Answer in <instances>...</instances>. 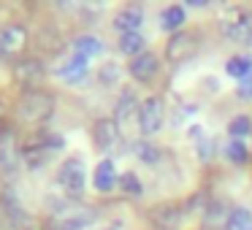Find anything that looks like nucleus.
I'll use <instances>...</instances> for the list:
<instances>
[{"instance_id": "nucleus-19", "label": "nucleus", "mask_w": 252, "mask_h": 230, "mask_svg": "<svg viewBox=\"0 0 252 230\" xmlns=\"http://www.w3.org/2000/svg\"><path fill=\"white\" fill-rule=\"evenodd\" d=\"M225 73L233 79H247L252 76V57L250 55H236L225 62Z\"/></svg>"}, {"instance_id": "nucleus-24", "label": "nucleus", "mask_w": 252, "mask_h": 230, "mask_svg": "<svg viewBox=\"0 0 252 230\" xmlns=\"http://www.w3.org/2000/svg\"><path fill=\"white\" fill-rule=\"evenodd\" d=\"M228 133H230V138H244V136H250L252 133V119L247 114H239V116H233V119L228 122Z\"/></svg>"}, {"instance_id": "nucleus-4", "label": "nucleus", "mask_w": 252, "mask_h": 230, "mask_svg": "<svg viewBox=\"0 0 252 230\" xmlns=\"http://www.w3.org/2000/svg\"><path fill=\"white\" fill-rule=\"evenodd\" d=\"M198 35L195 33H187V30H179V33H174L168 38V44H165V57H168L174 65H182V62H187L190 57L198 55Z\"/></svg>"}, {"instance_id": "nucleus-25", "label": "nucleus", "mask_w": 252, "mask_h": 230, "mask_svg": "<svg viewBox=\"0 0 252 230\" xmlns=\"http://www.w3.org/2000/svg\"><path fill=\"white\" fill-rule=\"evenodd\" d=\"M133 152H136V157L141 160V163H147V165L160 163V149H158V146H152V144H147V141L133 144Z\"/></svg>"}, {"instance_id": "nucleus-26", "label": "nucleus", "mask_w": 252, "mask_h": 230, "mask_svg": "<svg viewBox=\"0 0 252 230\" xmlns=\"http://www.w3.org/2000/svg\"><path fill=\"white\" fill-rule=\"evenodd\" d=\"M120 187H122V192H127V195H141V190H144L141 181H138V176L130 173V171L120 176Z\"/></svg>"}, {"instance_id": "nucleus-31", "label": "nucleus", "mask_w": 252, "mask_h": 230, "mask_svg": "<svg viewBox=\"0 0 252 230\" xmlns=\"http://www.w3.org/2000/svg\"><path fill=\"white\" fill-rule=\"evenodd\" d=\"M106 230H117V228H106Z\"/></svg>"}, {"instance_id": "nucleus-21", "label": "nucleus", "mask_w": 252, "mask_h": 230, "mask_svg": "<svg viewBox=\"0 0 252 230\" xmlns=\"http://www.w3.org/2000/svg\"><path fill=\"white\" fill-rule=\"evenodd\" d=\"M144 46H147V41H144L141 33H127V35H120V52L127 57H133L136 60L138 55H144Z\"/></svg>"}, {"instance_id": "nucleus-20", "label": "nucleus", "mask_w": 252, "mask_h": 230, "mask_svg": "<svg viewBox=\"0 0 252 230\" xmlns=\"http://www.w3.org/2000/svg\"><path fill=\"white\" fill-rule=\"evenodd\" d=\"M160 25H163V30H168V33H179L182 25H185V8L182 6L163 8V14H160Z\"/></svg>"}, {"instance_id": "nucleus-5", "label": "nucleus", "mask_w": 252, "mask_h": 230, "mask_svg": "<svg viewBox=\"0 0 252 230\" xmlns=\"http://www.w3.org/2000/svg\"><path fill=\"white\" fill-rule=\"evenodd\" d=\"M222 33L228 38L239 41V44H250L252 41V17L241 8H230L228 17L222 19Z\"/></svg>"}, {"instance_id": "nucleus-22", "label": "nucleus", "mask_w": 252, "mask_h": 230, "mask_svg": "<svg viewBox=\"0 0 252 230\" xmlns=\"http://www.w3.org/2000/svg\"><path fill=\"white\" fill-rule=\"evenodd\" d=\"M225 230H252V211L244 206L233 208L225 219Z\"/></svg>"}, {"instance_id": "nucleus-15", "label": "nucleus", "mask_w": 252, "mask_h": 230, "mask_svg": "<svg viewBox=\"0 0 252 230\" xmlns=\"http://www.w3.org/2000/svg\"><path fill=\"white\" fill-rule=\"evenodd\" d=\"M93 184L98 192H109L111 187L117 184V168H114V160H100L95 165V173H93Z\"/></svg>"}, {"instance_id": "nucleus-6", "label": "nucleus", "mask_w": 252, "mask_h": 230, "mask_svg": "<svg viewBox=\"0 0 252 230\" xmlns=\"http://www.w3.org/2000/svg\"><path fill=\"white\" fill-rule=\"evenodd\" d=\"M163 100L160 98H147L141 103V109H138V127H141L144 136H155V133H160V127H163Z\"/></svg>"}, {"instance_id": "nucleus-17", "label": "nucleus", "mask_w": 252, "mask_h": 230, "mask_svg": "<svg viewBox=\"0 0 252 230\" xmlns=\"http://www.w3.org/2000/svg\"><path fill=\"white\" fill-rule=\"evenodd\" d=\"M22 160V152H17V144H14V138L3 136L0 138V168L6 171V173H11L14 168H17V163Z\"/></svg>"}, {"instance_id": "nucleus-30", "label": "nucleus", "mask_w": 252, "mask_h": 230, "mask_svg": "<svg viewBox=\"0 0 252 230\" xmlns=\"http://www.w3.org/2000/svg\"><path fill=\"white\" fill-rule=\"evenodd\" d=\"M192 8H201V6H206V0H187Z\"/></svg>"}, {"instance_id": "nucleus-12", "label": "nucleus", "mask_w": 252, "mask_h": 230, "mask_svg": "<svg viewBox=\"0 0 252 230\" xmlns=\"http://www.w3.org/2000/svg\"><path fill=\"white\" fill-rule=\"evenodd\" d=\"M141 25H144V11L138 6H127L122 11H117V17H114V30H120L122 35L138 33Z\"/></svg>"}, {"instance_id": "nucleus-29", "label": "nucleus", "mask_w": 252, "mask_h": 230, "mask_svg": "<svg viewBox=\"0 0 252 230\" xmlns=\"http://www.w3.org/2000/svg\"><path fill=\"white\" fill-rule=\"evenodd\" d=\"M236 95H239L241 100H252V76L241 79V82H239V89H236Z\"/></svg>"}, {"instance_id": "nucleus-18", "label": "nucleus", "mask_w": 252, "mask_h": 230, "mask_svg": "<svg viewBox=\"0 0 252 230\" xmlns=\"http://www.w3.org/2000/svg\"><path fill=\"white\" fill-rule=\"evenodd\" d=\"M141 106H138L136 95L130 92V89H125V92L120 95V100H117V111H114V122H127L133 116V111H138Z\"/></svg>"}, {"instance_id": "nucleus-8", "label": "nucleus", "mask_w": 252, "mask_h": 230, "mask_svg": "<svg viewBox=\"0 0 252 230\" xmlns=\"http://www.w3.org/2000/svg\"><path fill=\"white\" fill-rule=\"evenodd\" d=\"M95 222L93 208H71L55 217V230H84L87 225Z\"/></svg>"}, {"instance_id": "nucleus-16", "label": "nucleus", "mask_w": 252, "mask_h": 230, "mask_svg": "<svg viewBox=\"0 0 252 230\" xmlns=\"http://www.w3.org/2000/svg\"><path fill=\"white\" fill-rule=\"evenodd\" d=\"M71 46H73V55H82L84 60H90V57H98L100 52H103V41H100L98 35H90V33L76 35Z\"/></svg>"}, {"instance_id": "nucleus-23", "label": "nucleus", "mask_w": 252, "mask_h": 230, "mask_svg": "<svg viewBox=\"0 0 252 230\" xmlns=\"http://www.w3.org/2000/svg\"><path fill=\"white\" fill-rule=\"evenodd\" d=\"M225 157H228L230 163H236V165H244V163H250V149H247L244 141L230 138V141L225 144Z\"/></svg>"}, {"instance_id": "nucleus-14", "label": "nucleus", "mask_w": 252, "mask_h": 230, "mask_svg": "<svg viewBox=\"0 0 252 230\" xmlns=\"http://www.w3.org/2000/svg\"><path fill=\"white\" fill-rule=\"evenodd\" d=\"M57 76H60L63 82H68V84H79L84 76H87V60H84L82 55L68 57V60L57 68Z\"/></svg>"}, {"instance_id": "nucleus-13", "label": "nucleus", "mask_w": 252, "mask_h": 230, "mask_svg": "<svg viewBox=\"0 0 252 230\" xmlns=\"http://www.w3.org/2000/svg\"><path fill=\"white\" fill-rule=\"evenodd\" d=\"M14 76H17L19 84H25V87H35V84L44 79V62L41 60H22L17 62V68H14Z\"/></svg>"}, {"instance_id": "nucleus-2", "label": "nucleus", "mask_w": 252, "mask_h": 230, "mask_svg": "<svg viewBox=\"0 0 252 230\" xmlns=\"http://www.w3.org/2000/svg\"><path fill=\"white\" fill-rule=\"evenodd\" d=\"M17 111L25 122L41 125V122H46L55 114V98H52L49 92H44V89H28V92L19 98Z\"/></svg>"}, {"instance_id": "nucleus-1", "label": "nucleus", "mask_w": 252, "mask_h": 230, "mask_svg": "<svg viewBox=\"0 0 252 230\" xmlns=\"http://www.w3.org/2000/svg\"><path fill=\"white\" fill-rule=\"evenodd\" d=\"M63 136L57 133H49V130H38L28 144L22 146V160L28 163V168H41L46 160H52V154L57 149H63Z\"/></svg>"}, {"instance_id": "nucleus-3", "label": "nucleus", "mask_w": 252, "mask_h": 230, "mask_svg": "<svg viewBox=\"0 0 252 230\" xmlns=\"http://www.w3.org/2000/svg\"><path fill=\"white\" fill-rule=\"evenodd\" d=\"M57 181L60 187L68 192V195H82L84 184H87V168H84V160L82 157H68L63 160L60 171H57Z\"/></svg>"}, {"instance_id": "nucleus-9", "label": "nucleus", "mask_w": 252, "mask_h": 230, "mask_svg": "<svg viewBox=\"0 0 252 230\" xmlns=\"http://www.w3.org/2000/svg\"><path fill=\"white\" fill-rule=\"evenodd\" d=\"M149 219L158 230H179L182 228V211L174 203H163V206H155L149 211Z\"/></svg>"}, {"instance_id": "nucleus-28", "label": "nucleus", "mask_w": 252, "mask_h": 230, "mask_svg": "<svg viewBox=\"0 0 252 230\" xmlns=\"http://www.w3.org/2000/svg\"><path fill=\"white\" fill-rule=\"evenodd\" d=\"M203 219H206V225H217L220 219H222V203L212 201V206H209L206 214H203Z\"/></svg>"}, {"instance_id": "nucleus-11", "label": "nucleus", "mask_w": 252, "mask_h": 230, "mask_svg": "<svg viewBox=\"0 0 252 230\" xmlns=\"http://www.w3.org/2000/svg\"><path fill=\"white\" fill-rule=\"evenodd\" d=\"M117 138H120V127H117L114 119H98L93 127V141L98 149H111L117 144Z\"/></svg>"}, {"instance_id": "nucleus-7", "label": "nucleus", "mask_w": 252, "mask_h": 230, "mask_svg": "<svg viewBox=\"0 0 252 230\" xmlns=\"http://www.w3.org/2000/svg\"><path fill=\"white\" fill-rule=\"evenodd\" d=\"M28 46V30L22 25H6L0 28V55L14 57Z\"/></svg>"}, {"instance_id": "nucleus-27", "label": "nucleus", "mask_w": 252, "mask_h": 230, "mask_svg": "<svg viewBox=\"0 0 252 230\" xmlns=\"http://www.w3.org/2000/svg\"><path fill=\"white\" fill-rule=\"evenodd\" d=\"M117 79H120V68H117L114 62H106V65L100 68V82H103V84H114Z\"/></svg>"}, {"instance_id": "nucleus-10", "label": "nucleus", "mask_w": 252, "mask_h": 230, "mask_svg": "<svg viewBox=\"0 0 252 230\" xmlns=\"http://www.w3.org/2000/svg\"><path fill=\"white\" fill-rule=\"evenodd\" d=\"M130 76L136 79V82H141V84H147V82H152L155 76H158V71H160V60H158V55H152V52H144V55H138L136 60L130 62Z\"/></svg>"}]
</instances>
